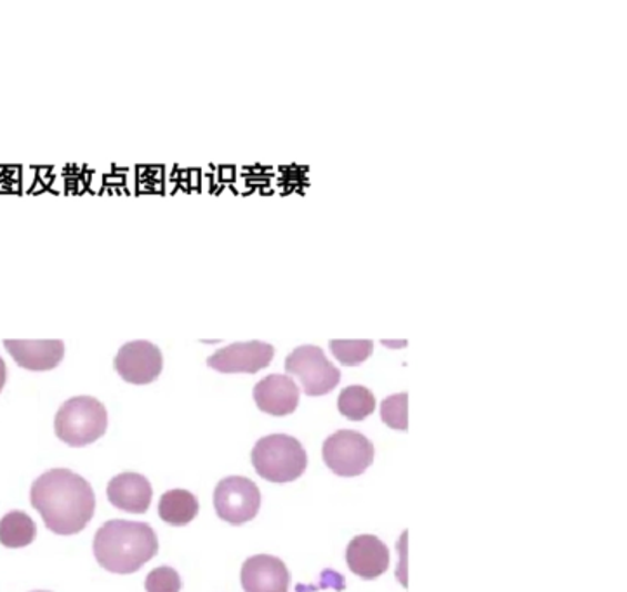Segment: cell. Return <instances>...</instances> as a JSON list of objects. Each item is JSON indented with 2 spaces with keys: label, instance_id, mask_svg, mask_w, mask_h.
Instances as JSON below:
<instances>
[{
  "label": "cell",
  "instance_id": "22",
  "mask_svg": "<svg viewBox=\"0 0 627 592\" xmlns=\"http://www.w3.org/2000/svg\"><path fill=\"white\" fill-rule=\"evenodd\" d=\"M32 592H51V591H40V589H39V591H32Z\"/></svg>",
  "mask_w": 627,
  "mask_h": 592
},
{
  "label": "cell",
  "instance_id": "14",
  "mask_svg": "<svg viewBox=\"0 0 627 592\" xmlns=\"http://www.w3.org/2000/svg\"><path fill=\"white\" fill-rule=\"evenodd\" d=\"M109 501L120 511L143 514L152 504L153 489L140 472H120L107 487Z\"/></svg>",
  "mask_w": 627,
  "mask_h": 592
},
{
  "label": "cell",
  "instance_id": "19",
  "mask_svg": "<svg viewBox=\"0 0 627 592\" xmlns=\"http://www.w3.org/2000/svg\"><path fill=\"white\" fill-rule=\"evenodd\" d=\"M381 419L384 425L398 431H407L408 429V395L407 392H398L393 397L386 398L381 404Z\"/></svg>",
  "mask_w": 627,
  "mask_h": 592
},
{
  "label": "cell",
  "instance_id": "9",
  "mask_svg": "<svg viewBox=\"0 0 627 592\" xmlns=\"http://www.w3.org/2000/svg\"><path fill=\"white\" fill-rule=\"evenodd\" d=\"M275 357V348L263 340L233 343L218 349L208 358V365L221 374H256L269 367Z\"/></svg>",
  "mask_w": 627,
  "mask_h": 592
},
{
  "label": "cell",
  "instance_id": "3",
  "mask_svg": "<svg viewBox=\"0 0 627 592\" xmlns=\"http://www.w3.org/2000/svg\"><path fill=\"white\" fill-rule=\"evenodd\" d=\"M257 474L272 483H291L303 477L309 456L297 438L291 435H269L261 438L251 452Z\"/></svg>",
  "mask_w": 627,
  "mask_h": 592
},
{
  "label": "cell",
  "instance_id": "12",
  "mask_svg": "<svg viewBox=\"0 0 627 592\" xmlns=\"http://www.w3.org/2000/svg\"><path fill=\"white\" fill-rule=\"evenodd\" d=\"M346 563L355 575L364 581H374L388 572V545L376 535H356L346 549Z\"/></svg>",
  "mask_w": 627,
  "mask_h": 592
},
{
  "label": "cell",
  "instance_id": "6",
  "mask_svg": "<svg viewBox=\"0 0 627 592\" xmlns=\"http://www.w3.org/2000/svg\"><path fill=\"white\" fill-rule=\"evenodd\" d=\"M289 376L297 377L309 397H324L340 385L341 370L318 346H300L285 360Z\"/></svg>",
  "mask_w": 627,
  "mask_h": 592
},
{
  "label": "cell",
  "instance_id": "18",
  "mask_svg": "<svg viewBox=\"0 0 627 592\" xmlns=\"http://www.w3.org/2000/svg\"><path fill=\"white\" fill-rule=\"evenodd\" d=\"M331 351L341 365L346 367H356V365L364 364L372 351H374V343L368 339L360 340H331L328 343Z\"/></svg>",
  "mask_w": 627,
  "mask_h": 592
},
{
  "label": "cell",
  "instance_id": "8",
  "mask_svg": "<svg viewBox=\"0 0 627 592\" xmlns=\"http://www.w3.org/2000/svg\"><path fill=\"white\" fill-rule=\"evenodd\" d=\"M162 351L150 340H131L117 353L115 370L131 385H150L162 372Z\"/></svg>",
  "mask_w": 627,
  "mask_h": 592
},
{
  "label": "cell",
  "instance_id": "4",
  "mask_svg": "<svg viewBox=\"0 0 627 592\" xmlns=\"http://www.w3.org/2000/svg\"><path fill=\"white\" fill-rule=\"evenodd\" d=\"M109 428V412L100 400L73 397L64 401L54 417L57 437L70 447H85L100 440Z\"/></svg>",
  "mask_w": 627,
  "mask_h": 592
},
{
  "label": "cell",
  "instance_id": "21",
  "mask_svg": "<svg viewBox=\"0 0 627 592\" xmlns=\"http://www.w3.org/2000/svg\"><path fill=\"white\" fill-rule=\"evenodd\" d=\"M6 380H8V368H6V361L0 357V391L4 389Z\"/></svg>",
  "mask_w": 627,
  "mask_h": 592
},
{
  "label": "cell",
  "instance_id": "15",
  "mask_svg": "<svg viewBox=\"0 0 627 592\" xmlns=\"http://www.w3.org/2000/svg\"><path fill=\"white\" fill-rule=\"evenodd\" d=\"M199 499L189 490H168L160 497L159 517L171 527H184L199 514Z\"/></svg>",
  "mask_w": 627,
  "mask_h": 592
},
{
  "label": "cell",
  "instance_id": "20",
  "mask_svg": "<svg viewBox=\"0 0 627 592\" xmlns=\"http://www.w3.org/2000/svg\"><path fill=\"white\" fill-rule=\"evenodd\" d=\"M146 592H181V576L171 567H159L146 575Z\"/></svg>",
  "mask_w": 627,
  "mask_h": 592
},
{
  "label": "cell",
  "instance_id": "2",
  "mask_svg": "<svg viewBox=\"0 0 627 592\" xmlns=\"http://www.w3.org/2000/svg\"><path fill=\"white\" fill-rule=\"evenodd\" d=\"M92 549L104 570L128 575L138 572L155 557L159 541L149 523L110 520L98 529Z\"/></svg>",
  "mask_w": 627,
  "mask_h": 592
},
{
  "label": "cell",
  "instance_id": "16",
  "mask_svg": "<svg viewBox=\"0 0 627 592\" xmlns=\"http://www.w3.org/2000/svg\"><path fill=\"white\" fill-rule=\"evenodd\" d=\"M37 537V524L23 511H11L0 520V544L9 549L27 548Z\"/></svg>",
  "mask_w": 627,
  "mask_h": 592
},
{
  "label": "cell",
  "instance_id": "5",
  "mask_svg": "<svg viewBox=\"0 0 627 592\" xmlns=\"http://www.w3.org/2000/svg\"><path fill=\"white\" fill-rule=\"evenodd\" d=\"M322 456L334 474L355 478L371 468L376 450L362 432L341 429L325 440Z\"/></svg>",
  "mask_w": 627,
  "mask_h": 592
},
{
  "label": "cell",
  "instance_id": "10",
  "mask_svg": "<svg viewBox=\"0 0 627 592\" xmlns=\"http://www.w3.org/2000/svg\"><path fill=\"white\" fill-rule=\"evenodd\" d=\"M240 581L245 592H289L291 573L280 558L256 554L245 560Z\"/></svg>",
  "mask_w": 627,
  "mask_h": 592
},
{
  "label": "cell",
  "instance_id": "17",
  "mask_svg": "<svg viewBox=\"0 0 627 592\" xmlns=\"http://www.w3.org/2000/svg\"><path fill=\"white\" fill-rule=\"evenodd\" d=\"M337 409L350 420H364L376 410V397L365 386H348L341 391Z\"/></svg>",
  "mask_w": 627,
  "mask_h": 592
},
{
  "label": "cell",
  "instance_id": "1",
  "mask_svg": "<svg viewBox=\"0 0 627 592\" xmlns=\"http://www.w3.org/2000/svg\"><path fill=\"white\" fill-rule=\"evenodd\" d=\"M30 502L57 535H75L88 527L97 509L91 483L70 469H49L33 481Z\"/></svg>",
  "mask_w": 627,
  "mask_h": 592
},
{
  "label": "cell",
  "instance_id": "11",
  "mask_svg": "<svg viewBox=\"0 0 627 592\" xmlns=\"http://www.w3.org/2000/svg\"><path fill=\"white\" fill-rule=\"evenodd\" d=\"M300 395V388L294 379L282 376V374L264 377L254 386V401L260 410L275 417L291 416L296 412Z\"/></svg>",
  "mask_w": 627,
  "mask_h": 592
},
{
  "label": "cell",
  "instance_id": "7",
  "mask_svg": "<svg viewBox=\"0 0 627 592\" xmlns=\"http://www.w3.org/2000/svg\"><path fill=\"white\" fill-rule=\"evenodd\" d=\"M214 508L218 517L226 523H247L260 512V487L245 477L223 478L214 490Z\"/></svg>",
  "mask_w": 627,
  "mask_h": 592
},
{
  "label": "cell",
  "instance_id": "13",
  "mask_svg": "<svg viewBox=\"0 0 627 592\" xmlns=\"http://www.w3.org/2000/svg\"><path fill=\"white\" fill-rule=\"evenodd\" d=\"M4 348L20 367L33 370V372L52 370L61 364L64 357V343L60 339H6Z\"/></svg>",
  "mask_w": 627,
  "mask_h": 592
}]
</instances>
